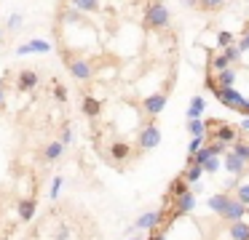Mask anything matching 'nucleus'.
Masks as SVG:
<instances>
[{
    "instance_id": "f257e3e1",
    "label": "nucleus",
    "mask_w": 249,
    "mask_h": 240,
    "mask_svg": "<svg viewBox=\"0 0 249 240\" xmlns=\"http://www.w3.org/2000/svg\"><path fill=\"white\" fill-rule=\"evenodd\" d=\"M145 27L158 30V32H169V30H172V14H169L166 3L153 0V3L145 5Z\"/></svg>"
},
{
    "instance_id": "f03ea898",
    "label": "nucleus",
    "mask_w": 249,
    "mask_h": 240,
    "mask_svg": "<svg viewBox=\"0 0 249 240\" xmlns=\"http://www.w3.org/2000/svg\"><path fill=\"white\" fill-rule=\"evenodd\" d=\"M62 59H65L67 69H70V75L78 80V83H89V80L94 78V64L89 62V59L78 56V53L67 51V48H62Z\"/></svg>"
},
{
    "instance_id": "7ed1b4c3",
    "label": "nucleus",
    "mask_w": 249,
    "mask_h": 240,
    "mask_svg": "<svg viewBox=\"0 0 249 240\" xmlns=\"http://www.w3.org/2000/svg\"><path fill=\"white\" fill-rule=\"evenodd\" d=\"M158 142H161L158 123H147V126L137 133V149H140V152H150V149H156Z\"/></svg>"
},
{
    "instance_id": "20e7f679",
    "label": "nucleus",
    "mask_w": 249,
    "mask_h": 240,
    "mask_svg": "<svg viewBox=\"0 0 249 240\" xmlns=\"http://www.w3.org/2000/svg\"><path fill=\"white\" fill-rule=\"evenodd\" d=\"M166 101H169V94L156 91V94L142 99V110L147 112V117H158V112H163V107H166Z\"/></svg>"
},
{
    "instance_id": "39448f33",
    "label": "nucleus",
    "mask_w": 249,
    "mask_h": 240,
    "mask_svg": "<svg viewBox=\"0 0 249 240\" xmlns=\"http://www.w3.org/2000/svg\"><path fill=\"white\" fill-rule=\"evenodd\" d=\"M163 222V211L158 208V211H147V213H142L140 219L134 222V227L129 229V232H142V229H156L158 224Z\"/></svg>"
},
{
    "instance_id": "423d86ee",
    "label": "nucleus",
    "mask_w": 249,
    "mask_h": 240,
    "mask_svg": "<svg viewBox=\"0 0 249 240\" xmlns=\"http://www.w3.org/2000/svg\"><path fill=\"white\" fill-rule=\"evenodd\" d=\"M40 83L38 69H19L17 75V91H35Z\"/></svg>"
},
{
    "instance_id": "0eeeda50",
    "label": "nucleus",
    "mask_w": 249,
    "mask_h": 240,
    "mask_svg": "<svg viewBox=\"0 0 249 240\" xmlns=\"http://www.w3.org/2000/svg\"><path fill=\"white\" fill-rule=\"evenodd\" d=\"M38 208V197H19L17 200V219L19 222H30Z\"/></svg>"
},
{
    "instance_id": "6e6552de",
    "label": "nucleus",
    "mask_w": 249,
    "mask_h": 240,
    "mask_svg": "<svg viewBox=\"0 0 249 240\" xmlns=\"http://www.w3.org/2000/svg\"><path fill=\"white\" fill-rule=\"evenodd\" d=\"M244 213H247V206H241V203H238L236 197H231V203H228L225 213H222L220 219H225L228 224H233V222H241V219H244Z\"/></svg>"
},
{
    "instance_id": "1a4fd4ad",
    "label": "nucleus",
    "mask_w": 249,
    "mask_h": 240,
    "mask_svg": "<svg viewBox=\"0 0 249 240\" xmlns=\"http://www.w3.org/2000/svg\"><path fill=\"white\" fill-rule=\"evenodd\" d=\"M83 115H86L89 120L97 123L99 115H102V101L94 99V96H89V94H83Z\"/></svg>"
},
{
    "instance_id": "9d476101",
    "label": "nucleus",
    "mask_w": 249,
    "mask_h": 240,
    "mask_svg": "<svg viewBox=\"0 0 249 240\" xmlns=\"http://www.w3.org/2000/svg\"><path fill=\"white\" fill-rule=\"evenodd\" d=\"M49 51H51V46L46 40H27L24 46L17 48L19 56H24V53H49Z\"/></svg>"
},
{
    "instance_id": "9b49d317",
    "label": "nucleus",
    "mask_w": 249,
    "mask_h": 240,
    "mask_svg": "<svg viewBox=\"0 0 249 240\" xmlns=\"http://www.w3.org/2000/svg\"><path fill=\"white\" fill-rule=\"evenodd\" d=\"M62 152H65V144H62L59 139H54V142H49L43 147V160L46 163H56V160L62 158Z\"/></svg>"
},
{
    "instance_id": "f8f14e48",
    "label": "nucleus",
    "mask_w": 249,
    "mask_h": 240,
    "mask_svg": "<svg viewBox=\"0 0 249 240\" xmlns=\"http://www.w3.org/2000/svg\"><path fill=\"white\" fill-rule=\"evenodd\" d=\"M225 168L231 171V174H236V176L247 174V163H244L236 152H225Z\"/></svg>"
},
{
    "instance_id": "ddd939ff",
    "label": "nucleus",
    "mask_w": 249,
    "mask_h": 240,
    "mask_svg": "<svg viewBox=\"0 0 249 240\" xmlns=\"http://www.w3.org/2000/svg\"><path fill=\"white\" fill-rule=\"evenodd\" d=\"M59 5H70L81 14H91V11L99 8V0H59Z\"/></svg>"
},
{
    "instance_id": "4468645a",
    "label": "nucleus",
    "mask_w": 249,
    "mask_h": 240,
    "mask_svg": "<svg viewBox=\"0 0 249 240\" xmlns=\"http://www.w3.org/2000/svg\"><path fill=\"white\" fill-rule=\"evenodd\" d=\"M228 3H233V0H196V8H193V11H204V14H214V11H222Z\"/></svg>"
},
{
    "instance_id": "2eb2a0df",
    "label": "nucleus",
    "mask_w": 249,
    "mask_h": 240,
    "mask_svg": "<svg viewBox=\"0 0 249 240\" xmlns=\"http://www.w3.org/2000/svg\"><path fill=\"white\" fill-rule=\"evenodd\" d=\"M214 78V83L217 85H222V88H233V83H236V78H238V72L233 67H225L222 72H217V75H212Z\"/></svg>"
},
{
    "instance_id": "dca6fc26",
    "label": "nucleus",
    "mask_w": 249,
    "mask_h": 240,
    "mask_svg": "<svg viewBox=\"0 0 249 240\" xmlns=\"http://www.w3.org/2000/svg\"><path fill=\"white\" fill-rule=\"evenodd\" d=\"M225 67H231V64H228V59L222 56V53H214V51H209V69H206V72L217 75V72H222Z\"/></svg>"
},
{
    "instance_id": "f3484780",
    "label": "nucleus",
    "mask_w": 249,
    "mask_h": 240,
    "mask_svg": "<svg viewBox=\"0 0 249 240\" xmlns=\"http://www.w3.org/2000/svg\"><path fill=\"white\" fill-rule=\"evenodd\" d=\"M204 107H206L204 96H193V99H190V107H188V120H198Z\"/></svg>"
},
{
    "instance_id": "a211bd4d",
    "label": "nucleus",
    "mask_w": 249,
    "mask_h": 240,
    "mask_svg": "<svg viewBox=\"0 0 249 240\" xmlns=\"http://www.w3.org/2000/svg\"><path fill=\"white\" fill-rule=\"evenodd\" d=\"M206 203H209L212 211L222 216V213H225V208H228V203H231V195H214V197H209Z\"/></svg>"
},
{
    "instance_id": "6ab92c4d",
    "label": "nucleus",
    "mask_w": 249,
    "mask_h": 240,
    "mask_svg": "<svg viewBox=\"0 0 249 240\" xmlns=\"http://www.w3.org/2000/svg\"><path fill=\"white\" fill-rule=\"evenodd\" d=\"M231 238L233 240H249V224L247 222H233L231 224Z\"/></svg>"
},
{
    "instance_id": "aec40b11",
    "label": "nucleus",
    "mask_w": 249,
    "mask_h": 240,
    "mask_svg": "<svg viewBox=\"0 0 249 240\" xmlns=\"http://www.w3.org/2000/svg\"><path fill=\"white\" fill-rule=\"evenodd\" d=\"M201 176H204V168H201V165H188V168L182 171V179L188 181V184H198Z\"/></svg>"
},
{
    "instance_id": "412c9836",
    "label": "nucleus",
    "mask_w": 249,
    "mask_h": 240,
    "mask_svg": "<svg viewBox=\"0 0 249 240\" xmlns=\"http://www.w3.org/2000/svg\"><path fill=\"white\" fill-rule=\"evenodd\" d=\"M231 43H236V35H233V32H220V35H217V46L220 48L231 46Z\"/></svg>"
},
{
    "instance_id": "4be33fe9",
    "label": "nucleus",
    "mask_w": 249,
    "mask_h": 240,
    "mask_svg": "<svg viewBox=\"0 0 249 240\" xmlns=\"http://www.w3.org/2000/svg\"><path fill=\"white\" fill-rule=\"evenodd\" d=\"M6 27H8V32H17L19 27H22V14H11L6 21Z\"/></svg>"
},
{
    "instance_id": "5701e85b",
    "label": "nucleus",
    "mask_w": 249,
    "mask_h": 240,
    "mask_svg": "<svg viewBox=\"0 0 249 240\" xmlns=\"http://www.w3.org/2000/svg\"><path fill=\"white\" fill-rule=\"evenodd\" d=\"M204 142H206L204 136H193V139H190V144H188V155H196L201 147H204Z\"/></svg>"
},
{
    "instance_id": "b1692460",
    "label": "nucleus",
    "mask_w": 249,
    "mask_h": 240,
    "mask_svg": "<svg viewBox=\"0 0 249 240\" xmlns=\"http://www.w3.org/2000/svg\"><path fill=\"white\" fill-rule=\"evenodd\" d=\"M201 168H204V174H217V171H220V160H217V158H209L204 165H201Z\"/></svg>"
},
{
    "instance_id": "393cba45",
    "label": "nucleus",
    "mask_w": 249,
    "mask_h": 240,
    "mask_svg": "<svg viewBox=\"0 0 249 240\" xmlns=\"http://www.w3.org/2000/svg\"><path fill=\"white\" fill-rule=\"evenodd\" d=\"M188 131L193 133V136H204V123L201 120H188Z\"/></svg>"
},
{
    "instance_id": "a878e982",
    "label": "nucleus",
    "mask_w": 249,
    "mask_h": 240,
    "mask_svg": "<svg viewBox=\"0 0 249 240\" xmlns=\"http://www.w3.org/2000/svg\"><path fill=\"white\" fill-rule=\"evenodd\" d=\"M59 142L65 144V147L72 142V126H70V123H65V126H62V136H59Z\"/></svg>"
},
{
    "instance_id": "bb28decb",
    "label": "nucleus",
    "mask_w": 249,
    "mask_h": 240,
    "mask_svg": "<svg viewBox=\"0 0 249 240\" xmlns=\"http://www.w3.org/2000/svg\"><path fill=\"white\" fill-rule=\"evenodd\" d=\"M59 190H62V176H54V184H51V192H49L51 200H56V197H59Z\"/></svg>"
},
{
    "instance_id": "cd10ccee",
    "label": "nucleus",
    "mask_w": 249,
    "mask_h": 240,
    "mask_svg": "<svg viewBox=\"0 0 249 240\" xmlns=\"http://www.w3.org/2000/svg\"><path fill=\"white\" fill-rule=\"evenodd\" d=\"M6 85H8V75H3V80H0V107H3V99H6Z\"/></svg>"
},
{
    "instance_id": "c85d7f7f",
    "label": "nucleus",
    "mask_w": 249,
    "mask_h": 240,
    "mask_svg": "<svg viewBox=\"0 0 249 240\" xmlns=\"http://www.w3.org/2000/svg\"><path fill=\"white\" fill-rule=\"evenodd\" d=\"M241 131H244V133H249V120H244V123H241Z\"/></svg>"
},
{
    "instance_id": "c756f323",
    "label": "nucleus",
    "mask_w": 249,
    "mask_h": 240,
    "mask_svg": "<svg viewBox=\"0 0 249 240\" xmlns=\"http://www.w3.org/2000/svg\"><path fill=\"white\" fill-rule=\"evenodd\" d=\"M185 5H188V8H196V0H182Z\"/></svg>"
},
{
    "instance_id": "7c9ffc66",
    "label": "nucleus",
    "mask_w": 249,
    "mask_h": 240,
    "mask_svg": "<svg viewBox=\"0 0 249 240\" xmlns=\"http://www.w3.org/2000/svg\"><path fill=\"white\" fill-rule=\"evenodd\" d=\"M131 240H145V238H142V235H134V238H131Z\"/></svg>"
}]
</instances>
